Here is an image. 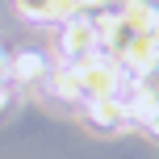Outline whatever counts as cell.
Listing matches in <instances>:
<instances>
[{
  "label": "cell",
  "instance_id": "obj_1",
  "mask_svg": "<svg viewBox=\"0 0 159 159\" xmlns=\"http://www.w3.org/2000/svg\"><path fill=\"white\" fill-rule=\"evenodd\" d=\"M59 42H63V55H71V63L88 59L96 46H101V38H96V30H92V21H88V17H67Z\"/></svg>",
  "mask_w": 159,
  "mask_h": 159
},
{
  "label": "cell",
  "instance_id": "obj_2",
  "mask_svg": "<svg viewBox=\"0 0 159 159\" xmlns=\"http://www.w3.org/2000/svg\"><path fill=\"white\" fill-rule=\"evenodd\" d=\"M126 121H130V113H126V105H121V96H96V101H88V126L117 130V126H126Z\"/></svg>",
  "mask_w": 159,
  "mask_h": 159
},
{
  "label": "cell",
  "instance_id": "obj_3",
  "mask_svg": "<svg viewBox=\"0 0 159 159\" xmlns=\"http://www.w3.org/2000/svg\"><path fill=\"white\" fill-rule=\"evenodd\" d=\"M17 8L25 17H34V21H67V17H75V0H17Z\"/></svg>",
  "mask_w": 159,
  "mask_h": 159
},
{
  "label": "cell",
  "instance_id": "obj_4",
  "mask_svg": "<svg viewBox=\"0 0 159 159\" xmlns=\"http://www.w3.org/2000/svg\"><path fill=\"white\" fill-rule=\"evenodd\" d=\"M8 75L21 80V84H38V80L46 75V59H42L38 50H21V55L8 63Z\"/></svg>",
  "mask_w": 159,
  "mask_h": 159
},
{
  "label": "cell",
  "instance_id": "obj_5",
  "mask_svg": "<svg viewBox=\"0 0 159 159\" xmlns=\"http://www.w3.org/2000/svg\"><path fill=\"white\" fill-rule=\"evenodd\" d=\"M50 92H55L59 101H84V84H80V75H75L71 63H67L63 71L50 75Z\"/></svg>",
  "mask_w": 159,
  "mask_h": 159
},
{
  "label": "cell",
  "instance_id": "obj_6",
  "mask_svg": "<svg viewBox=\"0 0 159 159\" xmlns=\"http://www.w3.org/2000/svg\"><path fill=\"white\" fill-rule=\"evenodd\" d=\"M113 0H75V17H88V13H105Z\"/></svg>",
  "mask_w": 159,
  "mask_h": 159
},
{
  "label": "cell",
  "instance_id": "obj_7",
  "mask_svg": "<svg viewBox=\"0 0 159 159\" xmlns=\"http://www.w3.org/2000/svg\"><path fill=\"white\" fill-rule=\"evenodd\" d=\"M147 34H151V38H155V46H159V13H155V21L147 25Z\"/></svg>",
  "mask_w": 159,
  "mask_h": 159
},
{
  "label": "cell",
  "instance_id": "obj_8",
  "mask_svg": "<svg viewBox=\"0 0 159 159\" xmlns=\"http://www.w3.org/2000/svg\"><path fill=\"white\" fill-rule=\"evenodd\" d=\"M8 75V59H4V50H0V80Z\"/></svg>",
  "mask_w": 159,
  "mask_h": 159
},
{
  "label": "cell",
  "instance_id": "obj_9",
  "mask_svg": "<svg viewBox=\"0 0 159 159\" xmlns=\"http://www.w3.org/2000/svg\"><path fill=\"white\" fill-rule=\"evenodd\" d=\"M4 105H8V88L0 84V109H4Z\"/></svg>",
  "mask_w": 159,
  "mask_h": 159
}]
</instances>
